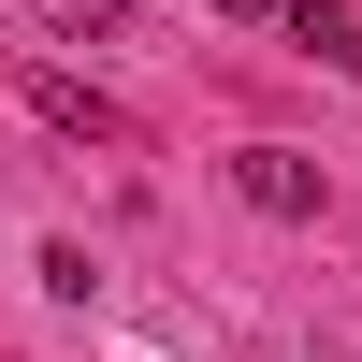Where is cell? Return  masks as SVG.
I'll return each mask as SVG.
<instances>
[{
  "instance_id": "cell-1",
  "label": "cell",
  "mask_w": 362,
  "mask_h": 362,
  "mask_svg": "<svg viewBox=\"0 0 362 362\" xmlns=\"http://www.w3.org/2000/svg\"><path fill=\"white\" fill-rule=\"evenodd\" d=\"M29 116H44V131H73V145H131V116H116L87 73H58V58H29Z\"/></svg>"
},
{
  "instance_id": "cell-2",
  "label": "cell",
  "mask_w": 362,
  "mask_h": 362,
  "mask_svg": "<svg viewBox=\"0 0 362 362\" xmlns=\"http://www.w3.org/2000/svg\"><path fill=\"white\" fill-rule=\"evenodd\" d=\"M232 189H247L261 218H319V160H305V145H247V160H232Z\"/></svg>"
},
{
  "instance_id": "cell-3",
  "label": "cell",
  "mask_w": 362,
  "mask_h": 362,
  "mask_svg": "<svg viewBox=\"0 0 362 362\" xmlns=\"http://www.w3.org/2000/svg\"><path fill=\"white\" fill-rule=\"evenodd\" d=\"M290 44H305V58H334V73L362 87V15H348V0H290Z\"/></svg>"
},
{
  "instance_id": "cell-4",
  "label": "cell",
  "mask_w": 362,
  "mask_h": 362,
  "mask_svg": "<svg viewBox=\"0 0 362 362\" xmlns=\"http://www.w3.org/2000/svg\"><path fill=\"white\" fill-rule=\"evenodd\" d=\"M58 44H131V0H44Z\"/></svg>"
},
{
  "instance_id": "cell-5",
  "label": "cell",
  "mask_w": 362,
  "mask_h": 362,
  "mask_svg": "<svg viewBox=\"0 0 362 362\" xmlns=\"http://www.w3.org/2000/svg\"><path fill=\"white\" fill-rule=\"evenodd\" d=\"M218 15H290V0H218Z\"/></svg>"
}]
</instances>
